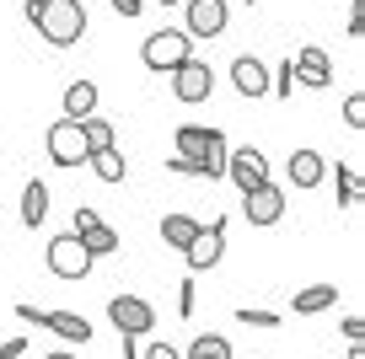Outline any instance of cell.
Returning <instances> with one entry per match:
<instances>
[{"instance_id":"obj_1","label":"cell","mask_w":365,"mask_h":359,"mask_svg":"<svg viewBox=\"0 0 365 359\" xmlns=\"http://www.w3.org/2000/svg\"><path fill=\"white\" fill-rule=\"evenodd\" d=\"M27 22L48 48H76L86 38V6L81 0H27Z\"/></svg>"},{"instance_id":"obj_2","label":"cell","mask_w":365,"mask_h":359,"mask_svg":"<svg viewBox=\"0 0 365 359\" xmlns=\"http://www.w3.org/2000/svg\"><path fill=\"white\" fill-rule=\"evenodd\" d=\"M188 54H194V38L182 33V27H161V33H150L145 43H140V59H145V70H156V76H172Z\"/></svg>"},{"instance_id":"obj_3","label":"cell","mask_w":365,"mask_h":359,"mask_svg":"<svg viewBox=\"0 0 365 359\" xmlns=\"http://www.w3.org/2000/svg\"><path fill=\"white\" fill-rule=\"evenodd\" d=\"M108 322L118 327V338H145V333H156V306L150 301H140V295H113L108 301Z\"/></svg>"},{"instance_id":"obj_4","label":"cell","mask_w":365,"mask_h":359,"mask_svg":"<svg viewBox=\"0 0 365 359\" xmlns=\"http://www.w3.org/2000/svg\"><path fill=\"white\" fill-rule=\"evenodd\" d=\"M210 91H215V70H210L199 54H188L178 70H172V97H178V102L199 108V102H210Z\"/></svg>"},{"instance_id":"obj_5","label":"cell","mask_w":365,"mask_h":359,"mask_svg":"<svg viewBox=\"0 0 365 359\" xmlns=\"http://www.w3.org/2000/svg\"><path fill=\"white\" fill-rule=\"evenodd\" d=\"M43 145H48V161L54 167H86V135H81V124L76 118H59V124H48V135H43Z\"/></svg>"},{"instance_id":"obj_6","label":"cell","mask_w":365,"mask_h":359,"mask_svg":"<svg viewBox=\"0 0 365 359\" xmlns=\"http://www.w3.org/2000/svg\"><path fill=\"white\" fill-rule=\"evenodd\" d=\"M290 70H296V86H307V91L333 86V59H328V48H317V43L296 48V54H290Z\"/></svg>"},{"instance_id":"obj_7","label":"cell","mask_w":365,"mask_h":359,"mask_svg":"<svg viewBox=\"0 0 365 359\" xmlns=\"http://www.w3.org/2000/svg\"><path fill=\"white\" fill-rule=\"evenodd\" d=\"M242 220H252V225H279V220H285V188H279V182H263V188L242 193Z\"/></svg>"},{"instance_id":"obj_8","label":"cell","mask_w":365,"mask_h":359,"mask_svg":"<svg viewBox=\"0 0 365 359\" xmlns=\"http://www.w3.org/2000/svg\"><path fill=\"white\" fill-rule=\"evenodd\" d=\"M182 258H188V269H194V274L215 269V263L226 258V220H205V225H199V236H194V247L182 252Z\"/></svg>"},{"instance_id":"obj_9","label":"cell","mask_w":365,"mask_h":359,"mask_svg":"<svg viewBox=\"0 0 365 359\" xmlns=\"http://www.w3.org/2000/svg\"><path fill=\"white\" fill-rule=\"evenodd\" d=\"M43 263L59 274V279H86L91 274V258H86V247H81L76 236H54L48 252H43Z\"/></svg>"},{"instance_id":"obj_10","label":"cell","mask_w":365,"mask_h":359,"mask_svg":"<svg viewBox=\"0 0 365 359\" xmlns=\"http://www.w3.org/2000/svg\"><path fill=\"white\" fill-rule=\"evenodd\" d=\"M182 11H188V27H182L188 38H220L231 22L226 0H182Z\"/></svg>"},{"instance_id":"obj_11","label":"cell","mask_w":365,"mask_h":359,"mask_svg":"<svg viewBox=\"0 0 365 359\" xmlns=\"http://www.w3.org/2000/svg\"><path fill=\"white\" fill-rule=\"evenodd\" d=\"M226 177L237 182L242 193H252V188H263V182H269V156H263V150H231L226 156Z\"/></svg>"},{"instance_id":"obj_12","label":"cell","mask_w":365,"mask_h":359,"mask_svg":"<svg viewBox=\"0 0 365 359\" xmlns=\"http://www.w3.org/2000/svg\"><path fill=\"white\" fill-rule=\"evenodd\" d=\"M231 86L242 91V97H269V65H263L258 54H237L231 59Z\"/></svg>"},{"instance_id":"obj_13","label":"cell","mask_w":365,"mask_h":359,"mask_svg":"<svg viewBox=\"0 0 365 359\" xmlns=\"http://www.w3.org/2000/svg\"><path fill=\"white\" fill-rule=\"evenodd\" d=\"M285 177L296 182V188H317V182L328 177V161H322L317 150H290V161H285Z\"/></svg>"},{"instance_id":"obj_14","label":"cell","mask_w":365,"mask_h":359,"mask_svg":"<svg viewBox=\"0 0 365 359\" xmlns=\"http://www.w3.org/2000/svg\"><path fill=\"white\" fill-rule=\"evenodd\" d=\"M65 118H76V124L97 118V86L91 80H70L65 86Z\"/></svg>"},{"instance_id":"obj_15","label":"cell","mask_w":365,"mask_h":359,"mask_svg":"<svg viewBox=\"0 0 365 359\" xmlns=\"http://www.w3.org/2000/svg\"><path fill=\"white\" fill-rule=\"evenodd\" d=\"M43 327L54 338H65V343H86V338H91V322L76 316V311H43Z\"/></svg>"},{"instance_id":"obj_16","label":"cell","mask_w":365,"mask_h":359,"mask_svg":"<svg viewBox=\"0 0 365 359\" xmlns=\"http://www.w3.org/2000/svg\"><path fill=\"white\" fill-rule=\"evenodd\" d=\"M43 220H48V182L33 177V182L22 188V225H27V231H38Z\"/></svg>"},{"instance_id":"obj_17","label":"cell","mask_w":365,"mask_h":359,"mask_svg":"<svg viewBox=\"0 0 365 359\" xmlns=\"http://www.w3.org/2000/svg\"><path fill=\"white\" fill-rule=\"evenodd\" d=\"M328 306H339V284H312V290H296L290 311H296V316H317V311H328Z\"/></svg>"},{"instance_id":"obj_18","label":"cell","mask_w":365,"mask_h":359,"mask_svg":"<svg viewBox=\"0 0 365 359\" xmlns=\"http://www.w3.org/2000/svg\"><path fill=\"white\" fill-rule=\"evenodd\" d=\"M199 225H205V220H194V214H167V220H161V241L178 247V252H188V247H194V236H199Z\"/></svg>"},{"instance_id":"obj_19","label":"cell","mask_w":365,"mask_h":359,"mask_svg":"<svg viewBox=\"0 0 365 359\" xmlns=\"http://www.w3.org/2000/svg\"><path fill=\"white\" fill-rule=\"evenodd\" d=\"M226 156H231V145H226V135L220 129H210V140H205V156H199V177H226Z\"/></svg>"},{"instance_id":"obj_20","label":"cell","mask_w":365,"mask_h":359,"mask_svg":"<svg viewBox=\"0 0 365 359\" xmlns=\"http://www.w3.org/2000/svg\"><path fill=\"white\" fill-rule=\"evenodd\" d=\"M76 241L86 247V258H91V263H97V258H108V252H118V231H113L108 220H97L91 231H81Z\"/></svg>"},{"instance_id":"obj_21","label":"cell","mask_w":365,"mask_h":359,"mask_svg":"<svg viewBox=\"0 0 365 359\" xmlns=\"http://www.w3.org/2000/svg\"><path fill=\"white\" fill-rule=\"evenodd\" d=\"M86 167L97 172V182H124L129 177V167H124V150H97V156H86Z\"/></svg>"},{"instance_id":"obj_22","label":"cell","mask_w":365,"mask_h":359,"mask_svg":"<svg viewBox=\"0 0 365 359\" xmlns=\"http://www.w3.org/2000/svg\"><path fill=\"white\" fill-rule=\"evenodd\" d=\"M205 140H210L205 124H182V129H178V161L199 167V156H205Z\"/></svg>"},{"instance_id":"obj_23","label":"cell","mask_w":365,"mask_h":359,"mask_svg":"<svg viewBox=\"0 0 365 359\" xmlns=\"http://www.w3.org/2000/svg\"><path fill=\"white\" fill-rule=\"evenodd\" d=\"M182 359H237V354H231V343L220 333H199L194 343L182 348Z\"/></svg>"},{"instance_id":"obj_24","label":"cell","mask_w":365,"mask_h":359,"mask_svg":"<svg viewBox=\"0 0 365 359\" xmlns=\"http://www.w3.org/2000/svg\"><path fill=\"white\" fill-rule=\"evenodd\" d=\"M328 177L339 182V204H344V209H354V204H360V172H354L349 161H339V167H333Z\"/></svg>"},{"instance_id":"obj_25","label":"cell","mask_w":365,"mask_h":359,"mask_svg":"<svg viewBox=\"0 0 365 359\" xmlns=\"http://www.w3.org/2000/svg\"><path fill=\"white\" fill-rule=\"evenodd\" d=\"M81 135H86V156H97V150H113V145H118L108 118H86V124H81Z\"/></svg>"},{"instance_id":"obj_26","label":"cell","mask_w":365,"mask_h":359,"mask_svg":"<svg viewBox=\"0 0 365 359\" xmlns=\"http://www.w3.org/2000/svg\"><path fill=\"white\" fill-rule=\"evenodd\" d=\"M237 322H242V327H258V333H274V327H279V311H258V306H237Z\"/></svg>"},{"instance_id":"obj_27","label":"cell","mask_w":365,"mask_h":359,"mask_svg":"<svg viewBox=\"0 0 365 359\" xmlns=\"http://www.w3.org/2000/svg\"><path fill=\"white\" fill-rule=\"evenodd\" d=\"M269 97H296V70H290V59L269 70Z\"/></svg>"},{"instance_id":"obj_28","label":"cell","mask_w":365,"mask_h":359,"mask_svg":"<svg viewBox=\"0 0 365 359\" xmlns=\"http://www.w3.org/2000/svg\"><path fill=\"white\" fill-rule=\"evenodd\" d=\"M344 124H349V129H365V97H360V91H349V97H344Z\"/></svg>"},{"instance_id":"obj_29","label":"cell","mask_w":365,"mask_h":359,"mask_svg":"<svg viewBox=\"0 0 365 359\" xmlns=\"http://www.w3.org/2000/svg\"><path fill=\"white\" fill-rule=\"evenodd\" d=\"M199 311V290H194V279H182L178 284V316H194Z\"/></svg>"},{"instance_id":"obj_30","label":"cell","mask_w":365,"mask_h":359,"mask_svg":"<svg viewBox=\"0 0 365 359\" xmlns=\"http://www.w3.org/2000/svg\"><path fill=\"white\" fill-rule=\"evenodd\" d=\"M70 220H76V231H70V236H81V231H91V225L103 220V214L91 209V204H76V214H70Z\"/></svg>"},{"instance_id":"obj_31","label":"cell","mask_w":365,"mask_h":359,"mask_svg":"<svg viewBox=\"0 0 365 359\" xmlns=\"http://www.w3.org/2000/svg\"><path fill=\"white\" fill-rule=\"evenodd\" d=\"M145 359H182V348H172L167 338H156V343H145Z\"/></svg>"},{"instance_id":"obj_32","label":"cell","mask_w":365,"mask_h":359,"mask_svg":"<svg viewBox=\"0 0 365 359\" xmlns=\"http://www.w3.org/2000/svg\"><path fill=\"white\" fill-rule=\"evenodd\" d=\"M344 338H349V343H365V322H360V316H344Z\"/></svg>"},{"instance_id":"obj_33","label":"cell","mask_w":365,"mask_h":359,"mask_svg":"<svg viewBox=\"0 0 365 359\" xmlns=\"http://www.w3.org/2000/svg\"><path fill=\"white\" fill-rule=\"evenodd\" d=\"M108 6H113V11L124 16V22H129V16H140V11H145V0H108Z\"/></svg>"},{"instance_id":"obj_34","label":"cell","mask_w":365,"mask_h":359,"mask_svg":"<svg viewBox=\"0 0 365 359\" xmlns=\"http://www.w3.org/2000/svg\"><path fill=\"white\" fill-rule=\"evenodd\" d=\"M27 354V338H6V343H0V359H22Z\"/></svg>"},{"instance_id":"obj_35","label":"cell","mask_w":365,"mask_h":359,"mask_svg":"<svg viewBox=\"0 0 365 359\" xmlns=\"http://www.w3.org/2000/svg\"><path fill=\"white\" fill-rule=\"evenodd\" d=\"M167 172H172V177H199V167H188V161H178V156L167 161Z\"/></svg>"},{"instance_id":"obj_36","label":"cell","mask_w":365,"mask_h":359,"mask_svg":"<svg viewBox=\"0 0 365 359\" xmlns=\"http://www.w3.org/2000/svg\"><path fill=\"white\" fill-rule=\"evenodd\" d=\"M43 359H81V354H70V348H54V354H43Z\"/></svg>"},{"instance_id":"obj_37","label":"cell","mask_w":365,"mask_h":359,"mask_svg":"<svg viewBox=\"0 0 365 359\" xmlns=\"http://www.w3.org/2000/svg\"><path fill=\"white\" fill-rule=\"evenodd\" d=\"M349 359H365V348H360V343H354V348H349Z\"/></svg>"},{"instance_id":"obj_38","label":"cell","mask_w":365,"mask_h":359,"mask_svg":"<svg viewBox=\"0 0 365 359\" xmlns=\"http://www.w3.org/2000/svg\"><path fill=\"white\" fill-rule=\"evenodd\" d=\"M150 6H178V0H150Z\"/></svg>"},{"instance_id":"obj_39","label":"cell","mask_w":365,"mask_h":359,"mask_svg":"<svg viewBox=\"0 0 365 359\" xmlns=\"http://www.w3.org/2000/svg\"><path fill=\"white\" fill-rule=\"evenodd\" d=\"M247 6H258V0H247Z\"/></svg>"}]
</instances>
